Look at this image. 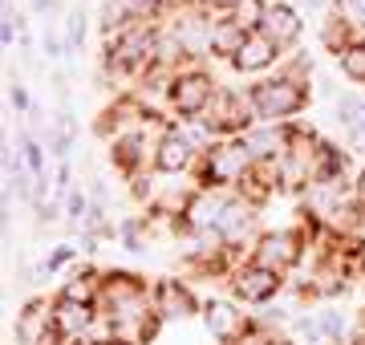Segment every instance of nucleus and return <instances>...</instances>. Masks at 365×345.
Returning a JSON list of instances; mask_svg holds the SVG:
<instances>
[{
  "instance_id": "15",
  "label": "nucleus",
  "mask_w": 365,
  "mask_h": 345,
  "mask_svg": "<svg viewBox=\"0 0 365 345\" xmlns=\"http://www.w3.org/2000/svg\"><path fill=\"white\" fill-rule=\"evenodd\" d=\"M203 321H207V329L215 341L223 345H235L244 337V329L252 325V317L240 309L235 297H220V301H203Z\"/></svg>"
},
{
  "instance_id": "39",
  "label": "nucleus",
  "mask_w": 365,
  "mask_h": 345,
  "mask_svg": "<svg viewBox=\"0 0 365 345\" xmlns=\"http://www.w3.org/2000/svg\"><path fill=\"white\" fill-rule=\"evenodd\" d=\"M353 200H357V207L365 212V167L357 171V179H353Z\"/></svg>"
},
{
  "instance_id": "31",
  "label": "nucleus",
  "mask_w": 365,
  "mask_h": 345,
  "mask_svg": "<svg viewBox=\"0 0 365 345\" xmlns=\"http://www.w3.org/2000/svg\"><path fill=\"white\" fill-rule=\"evenodd\" d=\"M143 227H146V220H122L118 236H122V248H126V252H146Z\"/></svg>"
},
{
  "instance_id": "20",
  "label": "nucleus",
  "mask_w": 365,
  "mask_h": 345,
  "mask_svg": "<svg viewBox=\"0 0 365 345\" xmlns=\"http://www.w3.org/2000/svg\"><path fill=\"white\" fill-rule=\"evenodd\" d=\"M248 41V33L235 25L232 16H211V57H220V61H232L240 53V45Z\"/></svg>"
},
{
  "instance_id": "7",
  "label": "nucleus",
  "mask_w": 365,
  "mask_h": 345,
  "mask_svg": "<svg viewBox=\"0 0 365 345\" xmlns=\"http://www.w3.org/2000/svg\"><path fill=\"white\" fill-rule=\"evenodd\" d=\"M215 90H220V81L211 78L207 66H187V69H179V73H170V81H167L170 114H175L179 122L199 118V114L211 106Z\"/></svg>"
},
{
  "instance_id": "37",
  "label": "nucleus",
  "mask_w": 365,
  "mask_h": 345,
  "mask_svg": "<svg viewBox=\"0 0 365 345\" xmlns=\"http://www.w3.org/2000/svg\"><path fill=\"white\" fill-rule=\"evenodd\" d=\"M235 4H240V0H199V9H203V13H211V16H223V13H232Z\"/></svg>"
},
{
  "instance_id": "44",
  "label": "nucleus",
  "mask_w": 365,
  "mask_h": 345,
  "mask_svg": "<svg viewBox=\"0 0 365 345\" xmlns=\"http://www.w3.org/2000/svg\"><path fill=\"white\" fill-rule=\"evenodd\" d=\"M345 345H349V341H345Z\"/></svg>"
},
{
  "instance_id": "27",
  "label": "nucleus",
  "mask_w": 365,
  "mask_h": 345,
  "mask_svg": "<svg viewBox=\"0 0 365 345\" xmlns=\"http://www.w3.org/2000/svg\"><path fill=\"white\" fill-rule=\"evenodd\" d=\"M16 146H21V159H25L29 171L45 175V143H41V138H33V134L21 126V130H16Z\"/></svg>"
},
{
  "instance_id": "42",
  "label": "nucleus",
  "mask_w": 365,
  "mask_h": 345,
  "mask_svg": "<svg viewBox=\"0 0 365 345\" xmlns=\"http://www.w3.org/2000/svg\"><path fill=\"white\" fill-rule=\"evenodd\" d=\"M264 345H292V341H288V337H280V333H272V337H268Z\"/></svg>"
},
{
  "instance_id": "11",
  "label": "nucleus",
  "mask_w": 365,
  "mask_h": 345,
  "mask_svg": "<svg viewBox=\"0 0 365 345\" xmlns=\"http://www.w3.org/2000/svg\"><path fill=\"white\" fill-rule=\"evenodd\" d=\"M155 118H146V110L138 106V98L134 93H118L114 102L98 114L93 122V134L106 138V143H118V138H126V134H138L143 126H150Z\"/></svg>"
},
{
  "instance_id": "18",
  "label": "nucleus",
  "mask_w": 365,
  "mask_h": 345,
  "mask_svg": "<svg viewBox=\"0 0 365 345\" xmlns=\"http://www.w3.org/2000/svg\"><path fill=\"white\" fill-rule=\"evenodd\" d=\"M256 212H260V207H252V203H244L240 195H232V203L223 207L220 224H215V232L223 236L227 248H240V244H248V240L260 236V232H256Z\"/></svg>"
},
{
  "instance_id": "2",
  "label": "nucleus",
  "mask_w": 365,
  "mask_h": 345,
  "mask_svg": "<svg viewBox=\"0 0 365 345\" xmlns=\"http://www.w3.org/2000/svg\"><path fill=\"white\" fill-rule=\"evenodd\" d=\"M248 102L256 110V122H297V114H304L313 102V90L304 78L276 69L268 78H256V86H248Z\"/></svg>"
},
{
  "instance_id": "22",
  "label": "nucleus",
  "mask_w": 365,
  "mask_h": 345,
  "mask_svg": "<svg viewBox=\"0 0 365 345\" xmlns=\"http://www.w3.org/2000/svg\"><path fill=\"white\" fill-rule=\"evenodd\" d=\"M317 321V333H321V341L325 345H345L349 341V321H345V313L333 305H325L321 313H313Z\"/></svg>"
},
{
  "instance_id": "6",
  "label": "nucleus",
  "mask_w": 365,
  "mask_h": 345,
  "mask_svg": "<svg viewBox=\"0 0 365 345\" xmlns=\"http://www.w3.org/2000/svg\"><path fill=\"white\" fill-rule=\"evenodd\" d=\"M304 248H309V232L304 227H268V232H260V236L252 240L248 260L288 277L304 260Z\"/></svg>"
},
{
  "instance_id": "36",
  "label": "nucleus",
  "mask_w": 365,
  "mask_h": 345,
  "mask_svg": "<svg viewBox=\"0 0 365 345\" xmlns=\"http://www.w3.org/2000/svg\"><path fill=\"white\" fill-rule=\"evenodd\" d=\"M365 146V118H357L353 126H345V150H361Z\"/></svg>"
},
{
  "instance_id": "33",
  "label": "nucleus",
  "mask_w": 365,
  "mask_h": 345,
  "mask_svg": "<svg viewBox=\"0 0 365 345\" xmlns=\"http://www.w3.org/2000/svg\"><path fill=\"white\" fill-rule=\"evenodd\" d=\"M9 102H13L16 118H25V114H33V93L25 90V81L13 73V86H9Z\"/></svg>"
},
{
  "instance_id": "4",
  "label": "nucleus",
  "mask_w": 365,
  "mask_h": 345,
  "mask_svg": "<svg viewBox=\"0 0 365 345\" xmlns=\"http://www.w3.org/2000/svg\"><path fill=\"white\" fill-rule=\"evenodd\" d=\"M321 134H313L309 126H292V143L280 155L276 171H280V191H292V195H304L309 187L317 183V159H321Z\"/></svg>"
},
{
  "instance_id": "26",
  "label": "nucleus",
  "mask_w": 365,
  "mask_h": 345,
  "mask_svg": "<svg viewBox=\"0 0 365 345\" xmlns=\"http://www.w3.org/2000/svg\"><path fill=\"white\" fill-rule=\"evenodd\" d=\"M337 66H341V73H345L353 86H365V37L353 41L349 49L337 57Z\"/></svg>"
},
{
  "instance_id": "16",
  "label": "nucleus",
  "mask_w": 365,
  "mask_h": 345,
  "mask_svg": "<svg viewBox=\"0 0 365 345\" xmlns=\"http://www.w3.org/2000/svg\"><path fill=\"white\" fill-rule=\"evenodd\" d=\"M260 33L268 41H276L280 49H297L300 45V37H304V16H300V9L297 4H284V0H272L268 4V13H264V25H260Z\"/></svg>"
},
{
  "instance_id": "28",
  "label": "nucleus",
  "mask_w": 365,
  "mask_h": 345,
  "mask_svg": "<svg viewBox=\"0 0 365 345\" xmlns=\"http://www.w3.org/2000/svg\"><path fill=\"white\" fill-rule=\"evenodd\" d=\"M333 118H337L341 130H345V126H353L357 118H365V98H361L357 90L341 93V98H337V106H333Z\"/></svg>"
},
{
  "instance_id": "1",
  "label": "nucleus",
  "mask_w": 365,
  "mask_h": 345,
  "mask_svg": "<svg viewBox=\"0 0 365 345\" xmlns=\"http://www.w3.org/2000/svg\"><path fill=\"white\" fill-rule=\"evenodd\" d=\"M155 37H158V25H130L106 37V49H102V69L106 78L114 81H146L150 69H155Z\"/></svg>"
},
{
  "instance_id": "17",
  "label": "nucleus",
  "mask_w": 365,
  "mask_h": 345,
  "mask_svg": "<svg viewBox=\"0 0 365 345\" xmlns=\"http://www.w3.org/2000/svg\"><path fill=\"white\" fill-rule=\"evenodd\" d=\"M292 126H297V122H256V126L244 134L252 159L256 163H280V155H284L288 143H292Z\"/></svg>"
},
{
  "instance_id": "43",
  "label": "nucleus",
  "mask_w": 365,
  "mask_h": 345,
  "mask_svg": "<svg viewBox=\"0 0 365 345\" xmlns=\"http://www.w3.org/2000/svg\"><path fill=\"white\" fill-rule=\"evenodd\" d=\"M86 4H90V0H86Z\"/></svg>"
},
{
  "instance_id": "3",
  "label": "nucleus",
  "mask_w": 365,
  "mask_h": 345,
  "mask_svg": "<svg viewBox=\"0 0 365 345\" xmlns=\"http://www.w3.org/2000/svg\"><path fill=\"white\" fill-rule=\"evenodd\" d=\"M252 167H256V159H252V150L244 138H215L199 155L195 179H199V187H211V191H235V187L248 179Z\"/></svg>"
},
{
  "instance_id": "10",
  "label": "nucleus",
  "mask_w": 365,
  "mask_h": 345,
  "mask_svg": "<svg viewBox=\"0 0 365 345\" xmlns=\"http://www.w3.org/2000/svg\"><path fill=\"white\" fill-rule=\"evenodd\" d=\"M199 155L203 150L187 138L182 122H167L155 143V175H191L199 167Z\"/></svg>"
},
{
  "instance_id": "40",
  "label": "nucleus",
  "mask_w": 365,
  "mask_h": 345,
  "mask_svg": "<svg viewBox=\"0 0 365 345\" xmlns=\"http://www.w3.org/2000/svg\"><path fill=\"white\" fill-rule=\"evenodd\" d=\"M187 4H199V0H163V9L175 13V9H187Z\"/></svg>"
},
{
  "instance_id": "41",
  "label": "nucleus",
  "mask_w": 365,
  "mask_h": 345,
  "mask_svg": "<svg viewBox=\"0 0 365 345\" xmlns=\"http://www.w3.org/2000/svg\"><path fill=\"white\" fill-rule=\"evenodd\" d=\"M325 4H329V9H333V0H304V9H309V13H321Z\"/></svg>"
},
{
  "instance_id": "35",
  "label": "nucleus",
  "mask_w": 365,
  "mask_h": 345,
  "mask_svg": "<svg viewBox=\"0 0 365 345\" xmlns=\"http://www.w3.org/2000/svg\"><path fill=\"white\" fill-rule=\"evenodd\" d=\"M33 212H37V224L41 227H49V224H57L61 215H66V207H57V203H33Z\"/></svg>"
},
{
  "instance_id": "25",
  "label": "nucleus",
  "mask_w": 365,
  "mask_h": 345,
  "mask_svg": "<svg viewBox=\"0 0 365 345\" xmlns=\"http://www.w3.org/2000/svg\"><path fill=\"white\" fill-rule=\"evenodd\" d=\"M268 4H272V0H240V4H235L232 13V21L240 29H244V33H260V25H264V13H268Z\"/></svg>"
},
{
  "instance_id": "32",
  "label": "nucleus",
  "mask_w": 365,
  "mask_h": 345,
  "mask_svg": "<svg viewBox=\"0 0 365 345\" xmlns=\"http://www.w3.org/2000/svg\"><path fill=\"white\" fill-rule=\"evenodd\" d=\"M78 252H81V248H73V244H61V248H53V252L45 256V272H61V268L78 264Z\"/></svg>"
},
{
  "instance_id": "24",
  "label": "nucleus",
  "mask_w": 365,
  "mask_h": 345,
  "mask_svg": "<svg viewBox=\"0 0 365 345\" xmlns=\"http://www.w3.org/2000/svg\"><path fill=\"white\" fill-rule=\"evenodd\" d=\"M321 41H325V49H329L333 57H341V53H345V49L353 45V41H361V37H357V33H353V29L345 25L341 16L329 13V21L321 25Z\"/></svg>"
},
{
  "instance_id": "29",
  "label": "nucleus",
  "mask_w": 365,
  "mask_h": 345,
  "mask_svg": "<svg viewBox=\"0 0 365 345\" xmlns=\"http://www.w3.org/2000/svg\"><path fill=\"white\" fill-rule=\"evenodd\" d=\"M333 16H341L357 37H365V0H333Z\"/></svg>"
},
{
  "instance_id": "30",
  "label": "nucleus",
  "mask_w": 365,
  "mask_h": 345,
  "mask_svg": "<svg viewBox=\"0 0 365 345\" xmlns=\"http://www.w3.org/2000/svg\"><path fill=\"white\" fill-rule=\"evenodd\" d=\"M90 203H93L90 195H86L81 187H73L66 200H61V207H66V224H73V227L86 224V215H90Z\"/></svg>"
},
{
  "instance_id": "23",
  "label": "nucleus",
  "mask_w": 365,
  "mask_h": 345,
  "mask_svg": "<svg viewBox=\"0 0 365 345\" xmlns=\"http://www.w3.org/2000/svg\"><path fill=\"white\" fill-rule=\"evenodd\" d=\"M66 53L69 57H78L81 49H86V37H90V13H86V4H78L73 13L66 16Z\"/></svg>"
},
{
  "instance_id": "21",
  "label": "nucleus",
  "mask_w": 365,
  "mask_h": 345,
  "mask_svg": "<svg viewBox=\"0 0 365 345\" xmlns=\"http://www.w3.org/2000/svg\"><path fill=\"white\" fill-rule=\"evenodd\" d=\"M349 171V150L337 143H321V159H317V183H341Z\"/></svg>"
},
{
  "instance_id": "13",
  "label": "nucleus",
  "mask_w": 365,
  "mask_h": 345,
  "mask_svg": "<svg viewBox=\"0 0 365 345\" xmlns=\"http://www.w3.org/2000/svg\"><path fill=\"white\" fill-rule=\"evenodd\" d=\"M13 337L16 345H61V333L53 325V297H37L16 313Z\"/></svg>"
},
{
  "instance_id": "8",
  "label": "nucleus",
  "mask_w": 365,
  "mask_h": 345,
  "mask_svg": "<svg viewBox=\"0 0 365 345\" xmlns=\"http://www.w3.org/2000/svg\"><path fill=\"white\" fill-rule=\"evenodd\" d=\"M227 284H232V297L240 301V305H272L276 297H280V289H284V277L280 272H272V268L256 264V260H240V264H232V272H227Z\"/></svg>"
},
{
  "instance_id": "34",
  "label": "nucleus",
  "mask_w": 365,
  "mask_h": 345,
  "mask_svg": "<svg viewBox=\"0 0 365 345\" xmlns=\"http://www.w3.org/2000/svg\"><path fill=\"white\" fill-rule=\"evenodd\" d=\"M41 45H45V53L57 61V57H69L66 53V33H57L53 25H45V33H41Z\"/></svg>"
},
{
  "instance_id": "38",
  "label": "nucleus",
  "mask_w": 365,
  "mask_h": 345,
  "mask_svg": "<svg viewBox=\"0 0 365 345\" xmlns=\"http://www.w3.org/2000/svg\"><path fill=\"white\" fill-rule=\"evenodd\" d=\"M29 9L37 16H57L61 13V0H29Z\"/></svg>"
},
{
  "instance_id": "19",
  "label": "nucleus",
  "mask_w": 365,
  "mask_h": 345,
  "mask_svg": "<svg viewBox=\"0 0 365 345\" xmlns=\"http://www.w3.org/2000/svg\"><path fill=\"white\" fill-rule=\"evenodd\" d=\"M155 309L163 321H182L199 313V297L182 280H158L155 284Z\"/></svg>"
},
{
  "instance_id": "14",
  "label": "nucleus",
  "mask_w": 365,
  "mask_h": 345,
  "mask_svg": "<svg viewBox=\"0 0 365 345\" xmlns=\"http://www.w3.org/2000/svg\"><path fill=\"white\" fill-rule=\"evenodd\" d=\"M280 61H284V49H280L276 41H268L264 33H248V41L240 45V53H235L227 66H232L235 73H244V78H268V73L280 69Z\"/></svg>"
},
{
  "instance_id": "9",
  "label": "nucleus",
  "mask_w": 365,
  "mask_h": 345,
  "mask_svg": "<svg viewBox=\"0 0 365 345\" xmlns=\"http://www.w3.org/2000/svg\"><path fill=\"white\" fill-rule=\"evenodd\" d=\"M163 25L179 37L182 53L191 57V66H203V57H211V13H203L199 4H187V9L167 13Z\"/></svg>"
},
{
  "instance_id": "5",
  "label": "nucleus",
  "mask_w": 365,
  "mask_h": 345,
  "mask_svg": "<svg viewBox=\"0 0 365 345\" xmlns=\"http://www.w3.org/2000/svg\"><path fill=\"white\" fill-rule=\"evenodd\" d=\"M191 122H203L215 138H244L256 126V110L248 102V90H227V86H220L215 98H211V106Z\"/></svg>"
},
{
  "instance_id": "12",
  "label": "nucleus",
  "mask_w": 365,
  "mask_h": 345,
  "mask_svg": "<svg viewBox=\"0 0 365 345\" xmlns=\"http://www.w3.org/2000/svg\"><path fill=\"white\" fill-rule=\"evenodd\" d=\"M53 325L61 333V341L90 345L93 329H98V305H86V301H73L66 292H57L53 297Z\"/></svg>"
}]
</instances>
